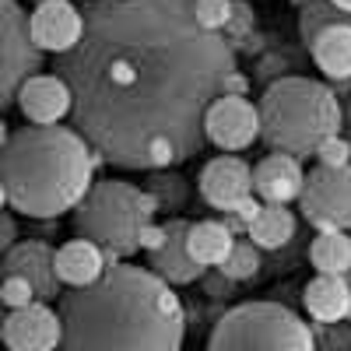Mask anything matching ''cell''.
<instances>
[{
  "label": "cell",
  "mask_w": 351,
  "mask_h": 351,
  "mask_svg": "<svg viewBox=\"0 0 351 351\" xmlns=\"http://www.w3.org/2000/svg\"><path fill=\"white\" fill-rule=\"evenodd\" d=\"M309 53H313V64L330 81H351V21L330 25L327 32H319Z\"/></svg>",
  "instance_id": "obj_19"
},
{
  "label": "cell",
  "mask_w": 351,
  "mask_h": 351,
  "mask_svg": "<svg viewBox=\"0 0 351 351\" xmlns=\"http://www.w3.org/2000/svg\"><path fill=\"white\" fill-rule=\"evenodd\" d=\"M316 158H319V165H327V169H344V165H351V141H344L341 134L327 137V141L316 148Z\"/></svg>",
  "instance_id": "obj_27"
},
{
  "label": "cell",
  "mask_w": 351,
  "mask_h": 351,
  "mask_svg": "<svg viewBox=\"0 0 351 351\" xmlns=\"http://www.w3.org/2000/svg\"><path fill=\"white\" fill-rule=\"evenodd\" d=\"M341 120L334 88L313 77H281L260 99L263 141L281 155H316L327 137L341 134Z\"/></svg>",
  "instance_id": "obj_4"
},
{
  "label": "cell",
  "mask_w": 351,
  "mask_h": 351,
  "mask_svg": "<svg viewBox=\"0 0 351 351\" xmlns=\"http://www.w3.org/2000/svg\"><path fill=\"white\" fill-rule=\"evenodd\" d=\"M102 155L71 127L4 130L0 193L4 208L25 218H60L95 186Z\"/></svg>",
  "instance_id": "obj_3"
},
{
  "label": "cell",
  "mask_w": 351,
  "mask_h": 351,
  "mask_svg": "<svg viewBox=\"0 0 351 351\" xmlns=\"http://www.w3.org/2000/svg\"><path fill=\"white\" fill-rule=\"evenodd\" d=\"M4 278H25L36 288L39 302H53L60 295V274H56V250H49L39 239L18 243L4 253Z\"/></svg>",
  "instance_id": "obj_14"
},
{
  "label": "cell",
  "mask_w": 351,
  "mask_h": 351,
  "mask_svg": "<svg viewBox=\"0 0 351 351\" xmlns=\"http://www.w3.org/2000/svg\"><path fill=\"white\" fill-rule=\"evenodd\" d=\"M330 4H334L337 11H344V14H351V0H330Z\"/></svg>",
  "instance_id": "obj_31"
},
{
  "label": "cell",
  "mask_w": 351,
  "mask_h": 351,
  "mask_svg": "<svg viewBox=\"0 0 351 351\" xmlns=\"http://www.w3.org/2000/svg\"><path fill=\"white\" fill-rule=\"evenodd\" d=\"M43 49L32 39V25L18 0H0V102L14 106L28 77H36Z\"/></svg>",
  "instance_id": "obj_7"
},
{
  "label": "cell",
  "mask_w": 351,
  "mask_h": 351,
  "mask_svg": "<svg viewBox=\"0 0 351 351\" xmlns=\"http://www.w3.org/2000/svg\"><path fill=\"white\" fill-rule=\"evenodd\" d=\"M0 299H4L8 309H28L32 302H39L36 288L28 285L25 278H4V285H0Z\"/></svg>",
  "instance_id": "obj_26"
},
{
  "label": "cell",
  "mask_w": 351,
  "mask_h": 351,
  "mask_svg": "<svg viewBox=\"0 0 351 351\" xmlns=\"http://www.w3.org/2000/svg\"><path fill=\"white\" fill-rule=\"evenodd\" d=\"M302 306L316 324H341L351 316V278L344 274H316L302 288Z\"/></svg>",
  "instance_id": "obj_17"
},
{
  "label": "cell",
  "mask_w": 351,
  "mask_h": 351,
  "mask_svg": "<svg viewBox=\"0 0 351 351\" xmlns=\"http://www.w3.org/2000/svg\"><path fill=\"white\" fill-rule=\"evenodd\" d=\"M165 236H169V232H165V225H148V228H144L141 232V250H148V253H158L162 246H165Z\"/></svg>",
  "instance_id": "obj_29"
},
{
  "label": "cell",
  "mask_w": 351,
  "mask_h": 351,
  "mask_svg": "<svg viewBox=\"0 0 351 351\" xmlns=\"http://www.w3.org/2000/svg\"><path fill=\"white\" fill-rule=\"evenodd\" d=\"M8 351H60L64 319L49 302H32L28 309H11L0 327Z\"/></svg>",
  "instance_id": "obj_10"
},
{
  "label": "cell",
  "mask_w": 351,
  "mask_h": 351,
  "mask_svg": "<svg viewBox=\"0 0 351 351\" xmlns=\"http://www.w3.org/2000/svg\"><path fill=\"white\" fill-rule=\"evenodd\" d=\"M309 263L316 274H344L351 278V236L348 232H316L309 243Z\"/></svg>",
  "instance_id": "obj_22"
},
{
  "label": "cell",
  "mask_w": 351,
  "mask_h": 351,
  "mask_svg": "<svg viewBox=\"0 0 351 351\" xmlns=\"http://www.w3.org/2000/svg\"><path fill=\"white\" fill-rule=\"evenodd\" d=\"M228 281H250L260 274V246H253L250 239H236L228 260L218 267Z\"/></svg>",
  "instance_id": "obj_24"
},
{
  "label": "cell",
  "mask_w": 351,
  "mask_h": 351,
  "mask_svg": "<svg viewBox=\"0 0 351 351\" xmlns=\"http://www.w3.org/2000/svg\"><path fill=\"white\" fill-rule=\"evenodd\" d=\"M28 25H32V39L43 53L67 56L84 39V14L71 4V0H46V4H36V11L28 14Z\"/></svg>",
  "instance_id": "obj_11"
},
{
  "label": "cell",
  "mask_w": 351,
  "mask_h": 351,
  "mask_svg": "<svg viewBox=\"0 0 351 351\" xmlns=\"http://www.w3.org/2000/svg\"><path fill=\"white\" fill-rule=\"evenodd\" d=\"M165 232H169L165 246H162L158 253H148V267H152L158 278H165L172 288H176V285H193V281H200L208 267H200V263L190 256V246H186L190 221H186V218H176V221L165 225Z\"/></svg>",
  "instance_id": "obj_16"
},
{
  "label": "cell",
  "mask_w": 351,
  "mask_h": 351,
  "mask_svg": "<svg viewBox=\"0 0 351 351\" xmlns=\"http://www.w3.org/2000/svg\"><path fill=\"white\" fill-rule=\"evenodd\" d=\"M18 246V228H14V211H4V225H0V250H14Z\"/></svg>",
  "instance_id": "obj_30"
},
{
  "label": "cell",
  "mask_w": 351,
  "mask_h": 351,
  "mask_svg": "<svg viewBox=\"0 0 351 351\" xmlns=\"http://www.w3.org/2000/svg\"><path fill=\"white\" fill-rule=\"evenodd\" d=\"M190 256L200 263V267H221L228 260L232 246H236V232H232L225 221H193L190 225V236H186Z\"/></svg>",
  "instance_id": "obj_20"
},
{
  "label": "cell",
  "mask_w": 351,
  "mask_h": 351,
  "mask_svg": "<svg viewBox=\"0 0 351 351\" xmlns=\"http://www.w3.org/2000/svg\"><path fill=\"white\" fill-rule=\"evenodd\" d=\"M306 190V172L299 165L295 155H267L260 158L256 169H253V193L263 200V204H281L288 208L291 200H299Z\"/></svg>",
  "instance_id": "obj_15"
},
{
  "label": "cell",
  "mask_w": 351,
  "mask_h": 351,
  "mask_svg": "<svg viewBox=\"0 0 351 351\" xmlns=\"http://www.w3.org/2000/svg\"><path fill=\"white\" fill-rule=\"evenodd\" d=\"M236 71V49L197 21V0L95 4L60 64L77 134L106 162L141 172L200 152L208 109Z\"/></svg>",
  "instance_id": "obj_1"
},
{
  "label": "cell",
  "mask_w": 351,
  "mask_h": 351,
  "mask_svg": "<svg viewBox=\"0 0 351 351\" xmlns=\"http://www.w3.org/2000/svg\"><path fill=\"white\" fill-rule=\"evenodd\" d=\"M208 351H316V337L281 302H243L215 324Z\"/></svg>",
  "instance_id": "obj_6"
},
{
  "label": "cell",
  "mask_w": 351,
  "mask_h": 351,
  "mask_svg": "<svg viewBox=\"0 0 351 351\" xmlns=\"http://www.w3.org/2000/svg\"><path fill=\"white\" fill-rule=\"evenodd\" d=\"M197 190L215 211L228 215V211H236L246 197H253V169L236 155H218L211 162H204Z\"/></svg>",
  "instance_id": "obj_12"
},
{
  "label": "cell",
  "mask_w": 351,
  "mask_h": 351,
  "mask_svg": "<svg viewBox=\"0 0 351 351\" xmlns=\"http://www.w3.org/2000/svg\"><path fill=\"white\" fill-rule=\"evenodd\" d=\"M162 204L152 190H141L127 180H99L88 197L74 211L77 239H92L106 250L109 267H116L120 256L141 250V232L155 221Z\"/></svg>",
  "instance_id": "obj_5"
},
{
  "label": "cell",
  "mask_w": 351,
  "mask_h": 351,
  "mask_svg": "<svg viewBox=\"0 0 351 351\" xmlns=\"http://www.w3.org/2000/svg\"><path fill=\"white\" fill-rule=\"evenodd\" d=\"M39 4H46V0H39Z\"/></svg>",
  "instance_id": "obj_33"
},
{
  "label": "cell",
  "mask_w": 351,
  "mask_h": 351,
  "mask_svg": "<svg viewBox=\"0 0 351 351\" xmlns=\"http://www.w3.org/2000/svg\"><path fill=\"white\" fill-rule=\"evenodd\" d=\"M99 4H116V0H99Z\"/></svg>",
  "instance_id": "obj_32"
},
{
  "label": "cell",
  "mask_w": 351,
  "mask_h": 351,
  "mask_svg": "<svg viewBox=\"0 0 351 351\" xmlns=\"http://www.w3.org/2000/svg\"><path fill=\"white\" fill-rule=\"evenodd\" d=\"M60 351H183L186 309L152 267L116 263L60 299Z\"/></svg>",
  "instance_id": "obj_2"
},
{
  "label": "cell",
  "mask_w": 351,
  "mask_h": 351,
  "mask_svg": "<svg viewBox=\"0 0 351 351\" xmlns=\"http://www.w3.org/2000/svg\"><path fill=\"white\" fill-rule=\"evenodd\" d=\"M260 211H263V200H260V197L253 193V197H246V200L239 204L236 211H228V215L236 218V221H243V225H246V236H250V225L256 221V215H260Z\"/></svg>",
  "instance_id": "obj_28"
},
{
  "label": "cell",
  "mask_w": 351,
  "mask_h": 351,
  "mask_svg": "<svg viewBox=\"0 0 351 351\" xmlns=\"http://www.w3.org/2000/svg\"><path fill=\"white\" fill-rule=\"evenodd\" d=\"M236 14V0H197V21L208 28V32H225Z\"/></svg>",
  "instance_id": "obj_25"
},
{
  "label": "cell",
  "mask_w": 351,
  "mask_h": 351,
  "mask_svg": "<svg viewBox=\"0 0 351 351\" xmlns=\"http://www.w3.org/2000/svg\"><path fill=\"white\" fill-rule=\"evenodd\" d=\"M204 137L221 152H243L253 141L263 137L260 106H253L246 95H221L211 102L208 120H204Z\"/></svg>",
  "instance_id": "obj_9"
},
{
  "label": "cell",
  "mask_w": 351,
  "mask_h": 351,
  "mask_svg": "<svg viewBox=\"0 0 351 351\" xmlns=\"http://www.w3.org/2000/svg\"><path fill=\"white\" fill-rule=\"evenodd\" d=\"M109 271L106 250L92 239H71L56 250V274L67 288H88Z\"/></svg>",
  "instance_id": "obj_18"
},
{
  "label": "cell",
  "mask_w": 351,
  "mask_h": 351,
  "mask_svg": "<svg viewBox=\"0 0 351 351\" xmlns=\"http://www.w3.org/2000/svg\"><path fill=\"white\" fill-rule=\"evenodd\" d=\"M14 106L32 127H60L64 116H74V92L64 74H36L21 84Z\"/></svg>",
  "instance_id": "obj_13"
},
{
  "label": "cell",
  "mask_w": 351,
  "mask_h": 351,
  "mask_svg": "<svg viewBox=\"0 0 351 351\" xmlns=\"http://www.w3.org/2000/svg\"><path fill=\"white\" fill-rule=\"evenodd\" d=\"M341 21H351V14L337 11L330 0H309L299 14V36L306 46H313L319 39V32H327L330 25H341Z\"/></svg>",
  "instance_id": "obj_23"
},
{
  "label": "cell",
  "mask_w": 351,
  "mask_h": 351,
  "mask_svg": "<svg viewBox=\"0 0 351 351\" xmlns=\"http://www.w3.org/2000/svg\"><path fill=\"white\" fill-rule=\"evenodd\" d=\"M246 239L260 250H281L295 239V215L288 208H281V204H263V211L250 225Z\"/></svg>",
  "instance_id": "obj_21"
},
{
  "label": "cell",
  "mask_w": 351,
  "mask_h": 351,
  "mask_svg": "<svg viewBox=\"0 0 351 351\" xmlns=\"http://www.w3.org/2000/svg\"><path fill=\"white\" fill-rule=\"evenodd\" d=\"M299 208L316 232H351V165H316L306 176Z\"/></svg>",
  "instance_id": "obj_8"
}]
</instances>
